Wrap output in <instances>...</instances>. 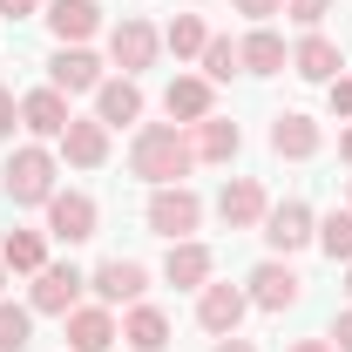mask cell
<instances>
[{
	"label": "cell",
	"instance_id": "cell-29",
	"mask_svg": "<svg viewBox=\"0 0 352 352\" xmlns=\"http://www.w3.org/2000/svg\"><path fill=\"white\" fill-rule=\"evenodd\" d=\"M28 332H34V318L21 305H0V352H21L28 346Z\"/></svg>",
	"mask_w": 352,
	"mask_h": 352
},
{
	"label": "cell",
	"instance_id": "cell-15",
	"mask_svg": "<svg viewBox=\"0 0 352 352\" xmlns=\"http://www.w3.org/2000/svg\"><path fill=\"white\" fill-rule=\"evenodd\" d=\"M116 346V318L102 305H75L68 311V352H109Z\"/></svg>",
	"mask_w": 352,
	"mask_h": 352
},
{
	"label": "cell",
	"instance_id": "cell-27",
	"mask_svg": "<svg viewBox=\"0 0 352 352\" xmlns=\"http://www.w3.org/2000/svg\"><path fill=\"white\" fill-rule=\"evenodd\" d=\"M318 244H325V258H346V264H352V210L318 217Z\"/></svg>",
	"mask_w": 352,
	"mask_h": 352
},
{
	"label": "cell",
	"instance_id": "cell-14",
	"mask_svg": "<svg viewBox=\"0 0 352 352\" xmlns=\"http://www.w3.org/2000/svg\"><path fill=\"white\" fill-rule=\"evenodd\" d=\"M47 75L61 95H88V88H102V61L88 54V47H61L54 61H47Z\"/></svg>",
	"mask_w": 352,
	"mask_h": 352
},
{
	"label": "cell",
	"instance_id": "cell-16",
	"mask_svg": "<svg viewBox=\"0 0 352 352\" xmlns=\"http://www.w3.org/2000/svg\"><path fill=\"white\" fill-rule=\"evenodd\" d=\"M163 278H170L176 292H204V285H210V251H204V244H190V237H183V244H170Z\"/></svg>",
	"mask_w": 352,
	"mask_h": 352
},
{
	"label": "cell",
	"instance_id": "cell-6",
	"mask_svg": "<svg viewBox=\"0 0 352 352\" xmlns=\"http://www.w3.org/2000/svg\"><path fill=\"white\" fill-rule=\"evenodd\" d=\"M311 230H318V223H311V210L298 204V197H285V204H271V210H264V244H271L278 258H285V251H298V244H311Z\"/></svg>",
	"mask_w": 352,
	"mask_h": 352
},
{
	"label": "cell",
	"instance_id": "cell-31",
	"mask_svg": "<svg viewBox=\"0 0 352 352\" xmlns=\"http://www.w3.org/2000/svg\"><path fill=\"white\" fill-rule=\"evenodd\" d=\"M332 109L352 122V75H332Z\"/></svg>",
	"mask_w": 352,
	"mask_h": 352
},
{
	"label": "cell",
	"instance_id": "cell-20",
	"mask_svg": "<svg viewBox=\"0 0 352 352\" xmlns=\"http://www.w3.org/2000/svg\"><path fill=\"white\" fill-rule=\"evenodd\" d=\"M292 68H298L305 82H332V75H339L346 61H339V47L325 41V34H305V41L292 47Z\"/></svg>",
	"mask_w": 352,
	"mask_h": 352
},
{
	"label": "cell",
	"instance_id": "cell-35",
	"mask_svg": "<svg viewBox=\"0 0 352 352\" xmlns=\"http://www.w3.org/2000/svg\"><path fill=\"white\" fill-rule=\"evenodd\" d=\"M34 7H41V0H0V14H7V21H28Z\"/></svg>",
	"mask_w": 352,
	"mask_h": 352
},
{
	"label": "cell",
	"instance_id": "cell-8",
	"mask_svg": "<svg viewBox=\"0 0 352 352\" xmlns=\"http://www.w3.org/2000/svg\"><path fill=\"white\" fill-rule=\"evenodd\" d=\"M82 271L75 264H41L34 271V311H54V318H68L75 311V298H82Z\"/></svg>",
	"mask_w": 352,
	"mask_h": 352
},
{
	"label": "cell",
	"instance_id": "cell-26",
	"mask_svg": "<svg viewBox=\"0 0 352 352\" xmlns=\"http://www.w3.org/2000/svg\"><path fill=\"white\" fill-rule=\"evenodd\" d=\"M204 41H210V34H204V21H197V14H176V21H170V34H163V47H170L176 61L204 54Z\"/></svg>",
	"mask_w": 352,
	"mask_h": 352
},
{
	"label": "cell",
	"instance_id": "cell-37",
	"mask_svg": "<svg viewBox=\"0 0 352 352\" xmlns=\"http://www.w3.org/2000/svg\"><path fill=\"white\" fill-rule=\"evenodd\" d=\"M217 352H258V346H251V339H237V332H230V339H223Z\"/></svg>",
	"mask_w": 352,
	"mask_h": 352
},
{
	"label": "cell",
	"instance_id": "cell-23",
	"mask_svg": "<svg viewBox=\"0 0 352 352\" xmlns=\"http://www.w3.org/2000/svg\"><path fill=\"white\" fill-rule=\"evenodd\" d=\"M122 339H129V352H163L170 346V318H163L156 305H135L129 325H122Z\"/></svg>",
	"mask_w": 352,
	"mask_h": 352
},
{
	"label": "cell",
	"instance_id": "cell-34",
	"mask_svg": "<svg viewBox=\"0 0 352 352\" xmlns=\"http://www.w3.org/2000/svg\"><path fill=\"white\" fill-rule=\"evenodd\" d=\"M332 352H352V311H339V325H332Z\"/></svg>",
	"mask_w": 352,
	"mask_h": 352
},
{
	"label": "cell",
	"instance_id": "cell-10",
	"mask_svg": "<svg viewBox=\"0 0 352 352\" xmlns=\"http://www.w3.org/2000/svg\"><path fill=\"white\" fill-rule=\"evenodd\" d=\"M264 183L258 176H237V183H223V197H217V217L230 223V230H251V223H264Z\"/></svg>",
	"mask_w": 352,
	"mask_h": 352
},
{
	"label": "cell",
	"instance_id": "cell-12",
	"mask_svg": "<svg viewBox=\"0 0 352 352\" xmlns=\"http://www.w3.org/2000/svg\"><path fill=\"white\" fill-rule=\"evenodd\" d=\"M47 28H54L61 47H82L88 34L102 28V7H95V0H54V7H47Z\"/></svg>",
	"mask_w": 352,
	"mask_h": 352
},
{
	"label": "cell",
	"instance_id": "cell-7",
	"mask_svg": "<svg viewBox=\"0 0 352 352\" xmlns=\"http://www.w3.org/2000/svg\"><path fill=\"white\" fill-rule=\"evenodd\" d=\"M47 230H54L61 244H88V237H95V204H88L82 190H54V197H47Z\"/></svg>",
	"mask_w": 352,
	"mask_h": 352
},
{
	"label": "cell",
	"instance_id": "cell-5",
	"mask_svg": "<svg viewBox=\"0 0 352 352\" xmlns=\"http://www.w3.org/2000/svg\"><path fill=\"white\" fill-rule=\"evenodd\" d=\"M298 298H305V278H298L292 264L271 258V264H258V271H251V305H264V311H292Z\"/></svg>",
	"mask_w": 352,
	"mask_h": 352
},
{
	"label": "cell",
	"instance_id": "cell-28",
	"mask_svg": "<svg viewBox=\"0 0 352 352\" xmlns=\"http://www.w3.org/2000/svg\"><path fill=\"white\" fill-rule=\"evenodd\" d=\"M237 68H244V54H237V41H204V75H210V82H230V75H237Z\"/></svg>",
	"mask_w": 352,
	"mask_h": 352
},
{
	"label": "cell",
	"instance_id": "cell-38",
	"mask_svg": "<svg viewBox=\"0 0 352 352\" xmlns=\"http://www.w3.org/2000/svg\"><path fill=\"white\" fill-rule=\"evenodd\" d=\"M339 156H346V163H352V129H346V135H339Z\"/></svg>",
	"mask_w": 352,
	"mask_h": 352
},
{
	"label": "cell",
	"instance_id": "cell-3",
	"mask_svg": "<svg viewBox=\"0 0 352 352\" xmlns=\"http://www.w3.org/2000/svg\"><path fill=\"white\" fill-rule=\"evenodd\" d=\"M197 217H204V204H197V190H183V183H163V190L149 197V230L170 237V244H183V237L197 230Z\"/></svg>",
	"mask_w": 352,
	"mask_h": 352
},
{
	"label": "cell",
	"instance_id": "cell-13",
	"mask_svg": "<svg viewBox=\"0 0 352 352\" xmlns=\"http://www.w3.org/2000/svg\"><path fill=\"white\" fill-rule=\"evenodd\" d=\"M68 122H75V116H68V95H61V88H34V95L21 102V129L28 135H61Z\"/></svg>",
	"mask_w": 352,
	"mask_h": 352
},
{
	"label": "cell",
	"instance_id": "cell-21",
	"mask_svg": "<svg viewBox=\"0 0 352 352\" xmlns=\"http://www.w3.org/2000/svg\"><path fill=\"white\" fill-rule=\"evenodd\" d=\"M163 109H170V122H176V116H183V122H204V116H210V82L176 75V82L163 88Z\"/></svg>",
	"mask_w": 352,
	"mask_h": 352
},
{
	"label": "cell",
	"instance_id": "cell-25",
	"mask_svg": "<svg viewBox=\"0 0 352 352\" xmlns=\"http://www.w3.org/2000/svg\"><path fill=\"white\" fill-rule=\"evenodd\" d=\"M0 264H7V271H41V264H47V244L34 237V230H7V244H0Z\"/></svg>",
	"mask_w": 352,
	"mask_h": 352
},
{
	"label": "cell",
	"instance_id": "cell-18",
	"mask_svg": "<svg viewBox=\"0 0 352 352\" xmlns=\"http://www.w3.org/2000/svg\"><path fill=\"white\" fill-rule=\"evenodd\" d=\"M190 149H197V163H230L244 149V135H237V122H223V116H204L197 135H190Z\"/></svg>",
	"mask_w": 352,
	"mask_h": 352
},
{
	"label": "cell",
	"instance_id": "cell-1",
	"mask_svg": "<svg viewBox=\"0 0 352 352\" xmlns=\"http://www.w3.org/2000/svg\"><path fill=\"white\" fill-rule=\"evenodd\" d=\"M129 163H135V176L142 183H183L190 176V163H197V149H190V135L183 129H170V122H149V129L135 135V149H129Z\"/></svg>",
	"mask_w": 352,
	"mask_h": 352
},
{
	"label": "cell",
	"instance_id": "cell-36",
	"mask_svg": "<svg viewBox=\"0 0 352 352\" xmlns=\"http://www.w3.org/2000/svg\"><path fill=\"white\" fill-rule=\"evenodd\" d=\"M285 352H332V339H298V346H285Z\"/></svg>",
	"mask_w": 352,
	"mask_h": 352
},
{
	"label": "cell",
	"instance_id": "cell-19",
	"mask_svg": "<svg viewBox=\"0 0 352 352\" xmlns=\"http://www.w3.org/2000/svg\"><path fill=\"white\" fill-rule=\"evenodd\" d=\"M61 149H68V163H82V170H95L102 156H109V122H95V116H75L68 129H61Z\"/></svg>",
	"mask_w": 352,
	"mask_h": 352
},
{
	"label": "cell",
	"instance_id": "cell-9",
	"mask_svg": "<svg viewBox=\"0 0 352 352\" xmlns=\"http://www.w3.org/2000/svg\"><path fill=\"white\" fill-rule=\"evenodd\" d=\"M109 61H116V68H122V75L135 82V68H149V61H156V28L129 14V21L109 34Z\"/></svg>",
	"mask_w": 352,
	"mask_h": 352
},
{
	"label": "cell",
	"instance_id": "cell-17",
	"mask_svg": "<svg viewBox=\"0 0 352 352\" xmlns=\"http://www.w3.org/2000/svg\"><path fill=\"white\" fill-rule=\"evenodd\" d=\"M142 116V88L122 75V82H102L95 88V122H109V129H122V122H135Z\"/></svg>",
	"mask_w": 352,
	"mask_h": 352
},
{
	"label": "cell",
	"instance_id": "cell-2",
	"mask_svg": "<svg viewBox=\"0 0 352 352\" xmlns=\"http://www.w3.org/2000/svg\"><path fill=\"white\" fill-rule=\"evenodd\" d=\"M0 183H7L14 204H47V197H54V156L28 142V149L7 156V176H0Z\"/></svg>",
	"mask_w": 352,
	"mask_h": 352
},
{
	"label": "cell",
	"instance_id": "cell-11",
	"mask_svg": "<svg viewBox=\"0 0 352 352\" xmlns=\"http://www.w3.org/2000/svg\"><path fill=\"white\" fill-rule=\"evenodd\" d=\"M244 305H251V292H237V285H204L197 318H204V332L230 339V332H237V318H244Z\"/></svg>",
	"mask_w": 352,
	"mask_h": 352
},
{
	"label": "cell",
	"instance_id": "cell-30",
	"mask_svg": "<svg viewBox=\"0 0 352 352\" xmlns=\"http://www.w3.org/2000/svg\"><path fill=\"white\" fill-rule=\"evenodd\" d=\"M285 7H292V21H298V28H318L332 0H285Z\"/></svg>",
	"mask_w": 352,
	"mask_h": 352
},
{
	"label": "cell",
	"instance_id": "cell-22",
	"mask_svg": "<svg viewBox=\"0 0 352 352\" xmlns=\"http://www.w3.org/2000/svg\"><path fill=\"white\" fill-rule=\"evenodd\" d=\"M271 149L278 156H318V122L311 116H278L271 122Z\"/></svg>",
	"mask_w": 352,
	"mask_h": 352
},
{
	"label": "cell",
	"instance_id": "cell-32",
	"mask_svg": "<svg viewBox=\"0 0 352 352\" xmlns=\"http://www.w3.org/2000/svg\"><path fill=\"white\" fill-rule=\"evenodd\" d=\"M14 122H21V102H14V95L0 88V135H14Z\"/></svg>",
	"mask_w": 352,
	"mask_h": 352
},
{
	"label": "cell",
	"instance_id": "cell-33",
	"mask_svg": "<svg viewBox=\"0 0 352 352\" xmlns=\"http://www.w3.org/2000/svg\"><path fill=\"white\" fill-rule=\"evenodd\" d=\"M278 7H285V0H237V14H251V21H271Z\"/></svg>",
	"mask_w": 352,
	"mask_h": 352
},
{
	"label": "cell",
	"instance_id": "cell-39",
	"mask_svg": "<svg viewBox=\"0 0 352 352\" xmlns=\"http://www.w3.org/2000/svg\"><path fill=\"white\" fill-rule=\"evenodd\" d=\"M346 292H352V278H346Z\"/></svg>",
	"mask_w": 352,
	"mask_h": 352
},
{
	"label": "cell",
	"instance_id": "cell-24",
	"mask_svg": "<svg viewBox=\"0 0 352 352\" xmlns=\"http://www.w3.org/2000/svg\"><path fill=\"white\" fill-rule=\"evenodd\" d=\"M237 54H244V68H251V75H278V68L292 61V54H285V41H278L271 28H258L251 41H237Z\"/></svg>",
	"mask_w": 352,
	"mask_h": 352
},
{
	"label": "cell",
	"instance_id": "cell-40",
	"mask_svg": "<svg viewBox=\"0 0 352 352\" xmlns=\"http://www.w3.org/2000/svg\"><path fill=\"white\" fill-rule=\"evenodd\" d=\"M0 271H7V264H0Z\"/></svg>",
	"mask_w": 352,
	"mask_h": 352
},
{
	"label": "cell",
	"instance_id": "cell-4",
	"mask_svg": "<svg viewBox=\"0 0 352 352\" xmlns=\"http://www.w3.org/2000/svg\"><path fill=\"white\" fill-rule=\"evenodd\" d=\"M88 285H95V298H102V305H135V298L149 292V271H142L135 258H109V264H95V278H88Z\"/></svg>",
	"mask_w": 352,
	"mask_h": 352
}]
</instances>
